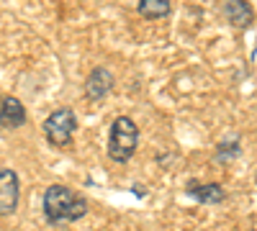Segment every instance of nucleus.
<instances>
[{
	"instance_id": "1",
	"label": "nucleus",
	"mask_w": 257,
	"mask_h": 231,
	"mask_svg": "<svg viewBox=\"0 0 257 231\" xmlns=\"http://www.w3.org/2000/svg\"><path fill=\"white\" fill-rule=\"evenodd\" d=\"M41 213L49 226H64V223H75L88 213V198L77 193L70 185H49L41 198Z\"/></svg>"
},
{
	"instance_id": "2",
	"label": "nucleus",
	"mask_w": 257,
	"mask_h": 231,
	"mask_svg": "<svg viewBox=\"0 0 257 231\" xmlns=\"http://www.w3.org/2000/svg\"><path fill=\"white\" fill-rule=\"evenodd\" d=\"M139 146V126L132 116H116L113 123H111V131H108V146L105 152L108 157L118 164L128 162L134 157Z\"/></svg>"
},
{
	"instance_id": "3",
	"label": "nucleus",
	"mask_w": 257,
	"mask_h": 231,
	"mask_svg": "<svg viewBox=\"0 0 257 231\" xmlns=\"http://www.w3.org/2000/svg\"><path fill=\"white\" fill-rule=\"evenodd\" d=\"M41 131H44L47 144L54 146V149H67V146H72L75 134H77V116H75V111L67 108V106L52 111L44 118V123H41Z\"/></svg>"
},
{
	"instance_id": "4",
	"label": "nucleus",
	"mask_w": 257,
	"mask_h": 231,
	"mask_svg": "<svg viewBox=\"0 0 257 231\" xmlns=\"http://www.w3.org/2000/svg\"><path fill=\"white\" fill-rule=\"evenodd\" d=\"M21 203V177L11 167H0V216H13Z\"/></svg>"
},
{
	"instance_id": "5",
	"label": "nucleus",
	"mask_w": 257,
	"mask_h": 231,
	"mask_svg": "<svg viewBox=\"0 0 257 231\" xmlns=\"http://www.w3.org/2000/svg\"><path fill=\"white\" fill-rule=\"evenodd\" d=\"M185 195L201 205H221L226 200V187L221 182H201V180H188L185 182Z\"/></svg>"
},
{
	"instance_id": "6",
	"label": "nucleus",
	"mask_w": 257,
	"mask_h": 231,
	"mask_svg": "<svg viewBox=\"0 0 257 231\" xmlns=\"http://www.w3.org/2000/svg\"><path fill=\"white\" fill-rule=\"evenodd\" d=\"M113 85H116L113 72L108 67H95V70H90L88 77H85L82 93H85V98H88L90 103H98L103 98H108V93L113 90Z\"/></svg>"
},
{
	"instance_id": "7",
	"label": "nucleus",
	"mask_w": 257,
	"mask_h": 231,
	"mask_svg": "<svg viewBox=\"0 0 257 231\" xmlns=\"http://www.w3.org/2000/svg\"><path fill=\"white\" fill-rule=\"evenodd\" d=\"M26 106L16 95H3V106H0V129L16 131L26 123Z\"/></svg>"
},
{
	"instance_id": "8",
	"label": "nucleus",
	"mask_w": 257,
	"mask_h": 231,
	"mask_svg": "<svg viewBox=\"0 0 257 231\" xmlns=\"http://www.w3.org/2000/svg\"><path fill=\"white\" fill-rule=\"evenodd\" d=\"M224 16L231 26L237 29H249L252 21H254V11L249 3H242V0H234V3H226L224 6Z\"/></svg>"
},
{
	"instance_id": "9",
	"label": "nucleus",
	"mask_w": 257,
	"mask_h": 231,
	"mask_svg": "<svg viewBox=\"0 0 257 231\" xmlns=\"http://www.w3.org/2000/svg\"><path fill=\"white\" fill-rule=\"evenodd\" d=\"M170 11H173V6L167 0H139V6H137V13L144 16L147 21H160L170 16Z\"/></svg>"
},
{
	"instance_id": "10",
	"label": "nucleus",
	"mask_w": 257,
	"mask_h": 231,
	"mask_svg": "<svg viewBox=\"0 0 257 231\" xmlns=\"http://www.w3.org/2000/svg\"><path fill=\"white\" fill-rule=\"evenodd\" d=\"M237 157H242V141H239V136H231V139H224V141L216 144V162L219 164L231 162Z\"/></svg>"
},
{
	"instance_id": "11",
	"label": "nucleus",
	"mask_w": 257,
	"mask_h": 231,
	"mask_svg": "<svg viewBox=\"0 0 257 231\" xmlns=\"http://www.w3.org/2000/svg\"><path fill=\"white\" fill-rule=\"evenodd\" d=\"M0 106H3V95H0Z\"/></svg>"
}]
</instances>
